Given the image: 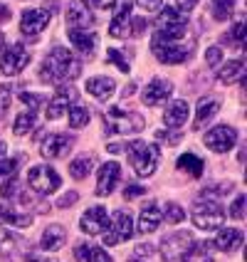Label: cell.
<instances>
[{
	"instance_id": "6da1fadb",
	"label": "cell",
	"mask_w": 247,
	"mask_h": 262,
	"mask_svg": "<svg viewBox=\"0 0 247 262\" xmlns=\"http://www.w3.org/2000/svg\"><path fill=\"white\" fill-rule=\"evenodd\" d=\"M82 74V64L72 57L67 47H52V52L40 64V79L44 84H59V82H72Z\"/></svg>"
},
{
	"instance_id": "7a4b0ae2",
	"label": "cell",
	"mask_w": 247,
	"mask_h": 262,
	"mask_svg": "<svg viewBox=\"0 0 247 262\" xmlns=\"http://www.w3.org/2000/svg\"><path fill=\"white\" fill-rule=\"evenodd\" d=\"M188 32V20L186 15H181L175 8H163L156 20V32L151 45H166V42H178L183 35Z\"/></svg>"
},
{
	"instance_id": "3957f363",
	"label": "cell",
	"mask_w": 247,
	"mask_h": 262,
	"mask_svg": "<svg viewBox=\"0 0 247 262\" xmlns=\"http://www.w3.org/2000/svg\"><path fill=\"white\" fill-rule=\"evenodd\" d=\"M126 154H129V163L133 166V171L146 178V176L156 173V166H159L161 151L156 144H146V141H129L126 146Z\"/></svg>"
},
{
	"instance_id": "277c9868",
	"label": "cell",
	"mask_w": 247,
	"mask_h": 262,
	"mask_svg": "<svg viewBox=\"0 0 247 262\" xmlns=\"http://www.w3.org/2000/svg\"><path fill=\"white\" fill-rule=\"evenodd\" d=\"M195 237L188 230H178V233L168 235L163 243H161V257L163 262H190L193 257V250H195Z\"/></svg>"
},
{
	"instance_id": "5b68a950",
	"label": "cell",
	"mask_w": 247,
	"mask_h": 262,
	"mask_svg": "<svg viewBox=\"0 0 247 262\" xmlns=\"http://www.w3.org/2000/svg\"><path fill=\"white\" fill-rule=\"evenodd\" d=\"M225 220V210L218 201H198L193 205V223L200 230H218Z\"/></svg>"
},
{
	"instance_id": "8992f818",
	"label": "cell",
	"mask_w": 247,
	"mask_h": 262,
	"mask_svg": "<svg viewBox=\"0 0 247 262\" xmlns=\"http://www.w3.org/2000/svg\"><path fill=\"white\" fill-rule=\"evenodd\" d=\"M28 183L32 188L37 190V193H42V195H50V193H55L59 190V183H62V178L59 173L52 168V166H47V163H40V166H32L28 173Z\"/></svg>"
},
{
	"instance_id": "52a82bcc",
	"label": "cell",
	"mask_w": 247,
	"mask_h": 262,
	"mask_svg": "<svg viewBox=\"0 0 247 262\" xmlns=\"http://www.w3.org/2000/svg\"><path fill=\"white\" fill-rule=\"evenodd\" d=\"M104 245H121V243H126L131 235H133V220L126 210H117L114 213V220L109 223V228L104 230Z\"/></svg>"
},
{
	"instance_id": "ba28073f",
	"label": "cell",
	"mask_w": 247,
	"mask_h": 262,
	"mask_svg": "<svg viewBox=\"0 0 247 262\" xmlns=\"http://www.w3.org/2000/svg\"><path fill=\"white\" fill-rule=\"evenodd\" d=\"M109 131H119V134H139L144 131V117L139 112H126V109H109Z\"/></svg>"
},
{
	"instance_id": "9c48e42d",
	"label": "cell",
	"mask_w": 247,
	"mask_h": 262,
	"mask_svg": "<svg viewBox=\"0 0 247 262\" xmlns=\"http://www.w3.org/2000/svg\"><path fill=\"white\" fill-rule=\"evenodd\" d=\"M30 62V52L23 47V45H10L5 52H3V59H0V72L5 77H15L25 70V64Z\"/></svg>"
},
{
	"instance_id": "30bf717a",
	"label": "cell",
	"mask_w": 247,
	"mask_h": 262,
	"mask_svg": "<svg viewBox=\"0 0 247 262\" xmlns=\"http://www.w3.org/2000/svg\"><path fill=\"white\" fill-rule=\"evenodd\" d=\"M203 144L210 151H215V154H225V151H230L237 144V131L233 126H215V129H210L205 134Z\"/></svg>"
},
{
	"instance_id": "8fae6325",
	"label": "cell",
	"mask_w": 247,
	"mask_h": 262,
	"mask_svg": "<svg viewBox=\"0 0 247 262\" xmlns=\"http://www.w3.org/2000/svg\"><path fill=\"white\" fill-rule=\"evenodd\" d=\"M79 102V94H77V89L74 87H62L52 97V102L47 104V119L50 121H55V119H62L67 114V109L72 106V104Z\"/></svg>"
},
{
	"instance_id": "7c38bea8",
	"label": "cell",
	"mask_w": 247,
	"mask_h": 262,
	"mask_svg": "<svg viewBox=\"0 0 247 262\" xmlns=\"http://www.w3.org/2000/svg\"><path fill=\"white\" fill-rule=\"evenodd\" d=\"M72 144H74V139L70 134H52V136H47L42 144H40V154L50 161L62 159V156H67L72 151Z\"/></svg>"
},
{
	"instance_id": "4fadbf2b",
	"label": "cell",
	"mask_w": 247,
	"mask_h": 262,
	"mask_svg": "<svg viewBox=\"0 0 247 262\" xmlns=\"http://www.w3.org/2000/svg\"><path fill=\"white\" fill-rule=\"evenodd\" d=\"M79 228L82 233L87 235H99L109 228V215H106V208L102 205H92L89 210H84V215L79 220Z\"/></svg>"
},
{
	"instance_id": "5bb4252c",
	"label": "cell",
	"mask_w": 247,
	"mask_h": 262,
	"mask_svg": "<svg viewBox=\"0 0 247 262\" xmlns=\"http://www.w3.org/2000/svg\"><path fill=\"white\" fill-rule=\"evenodd\" d=\"M151 52L163 64H181V62L188 59L190 47L188 45H178V42H166V45H151Z\"/></svg>"
},
{
	"instance_id": "9a60e30c",
	"label": "cell",
	"mask_w": 247,
	"mask_h": 262,
	"mask_svg": "<svg viewBox=\"0 0 247 262\" xmlns=\"http://www.w3.org/2000/svg\"><path fill=\"white\" fill-rule=\"evenodd\" d=\"M119 178H121V166L114 163V161H106L99 166V176H97V195H109L111 190L117 188Z\"/></svg>"
},
{
	"instance_id": "2e32d148",
	"label": "cell",
	"mask_w": 247,
	"mask_h": 262,
	"mask_svg": "<svg viewBox=\"0 0 247 262\" xmlns=\"http://www.w3.org/2000/svg\"><path fill=\"white\" fill-rule=\"evenodd\" d=\"M47 23H50V10H44V8L25 10L23 17H20V32L28 35V37H35V35H40L47 28Z\"/></svg>"
},
{
	"instance_id": "e0dca14e",
	"label": "cell",
	"mask_w": 247,
	"mask_h": 262,
	"mask_svg": "<svg viewBox=\"0 0 247 262\" xmlns=\"http://www.w3.org/2000/svg\"><path fill=\"white\" fill-rule=\"evenodd\" d=\"M67 23H70L74 30H92L94 15H92V10H89L84 3L74 0V3L67 5Z\"/></svg>"
},
{
	"instance_id": "ac0fdd59",
	"label": "cell",
	"mask_w": 247,
	"mask_h": 262,
	"mask_svg": "<svg viewBox=\"0 0 247 262\" xmlns=\"http://www.w3.org/2000/svg\"><path fill=\"white\" fill-rule=\"evenodd\" d=\"M171 92H173V84H171L168 79H153L151 84H146L141 99H144V104H148V106H156V104L166 102V99L171 97Z\"/></svg>"
},
{
	"instance_id": "d6986e66",
	"label": "cell",
	"mask_w": 247,
	"mask_h": 262,
	"mask_svg": "<svg viewBox=\"0 0 247 262\" xmlns=\"http://www.w3.org/2000/svg\"><path fill=\"white\" fill-rule=\"evenodd\" d=\"M186 119H188V104L183 102V99H175L166 106V114H163V124L168 126V129L178 131L183 124H186Z\"/></svg>"
},
{
	"instance_id": "ffe728a7",
	"label": "cell",
	"mask_w": 247,
	"mask_h": 262,
	"mask_svg": "<svg viewBox=\"0 0 247 262\" xmlns=\"http://www.w3.org/2000/svg\"><path fill=\"white\" fill-rule=\"evenodd\" d=\"M131 8H133V3H131V0H126V3H121V5H119L117 15H114V20H111V28H109V35H111V37H126V35H129Z\"/></svg>"
},
{
	"instance_id": "44dd1931",
	"label": "cell",
	"mask_w": 247,
	"mask_h": 262,
	"mask_svg": "<svg viewBox=\"0 0 247 262\" xmlns=\"http://www.w3.org/2000/svg\"><path fill=\"white\" fill-rule=\"evenodd\" d=\"M70 40H72V45L77 47V52H82V55H92L94 52V47H97V42H99V37H97V32L94 30H74L70 28Z\"/></svg>"
},
{
	"instance_id": "7402d4cb",
	"label": "cell",
	"mask_w": 247,
	"mask_h": 262,
	"mask_svg": "<svg viewBox=\"0 0 247 262\" xmlns=\"http://www.w3.org/2000/svg\"><path fill=\"white\" fill-rule=\"evenodd\" d=\"M87 92L99 102H109L111 94L117 92V84H114L111 77H92L87 82Z\"/></svg>"
},
{
	"instance_id": "603a6c76",
	"label": "cell",
	"mask_w": 247,
	"mask_h": 262,
	"mask_svg": "<svg viewBox=\"0 0 247 262\" xmlns=\"http://www.w3.org/2000/svg\"><path fill=\"white\" fill-rule=\"evenodd\" d=\"M242 240H245V235L240 233V230H235V228H225V230H220L218 237L213 240V248L220 250V252H233L242 245Z\"/></svg>"
},
{
	"instance_id": "cb8c5ba5",
	"label": "cell",
	"mask_w": 247,
	"mask_h": 262,
	"mask_svg": "<svg viewBox=\"0 0 247 262\" xmlns=\"http://www.w3.org/2000/svg\"><path fill=\"white\" fill-rule=\"evenodd\" d=\"M161 220H163V213L159 210V205H153V203H148L141 210V215H139V233H153V230H159V225H161Z\"/></svg>"
},
{
	"instance_id": "d4e9b609",
	"label": "cell",
	"mask_w": 247,
	"mask_h": 262,
	"mask_svg": "<svg viewBox=\"0 0 247 262\" xmlns=\"http://www.w3.org/2000/svg\"><path fill=\"white\" fill-rule=\"evenodd\" d=\"M220 112V99H215V97H208V99H203V102L198 104V109H195V131L203 129V126H208L210 121H213V117Z\"/></svg>"
},
{
	"instance_id": "484cf974",
	"label": "cell",
	"mask_w": 247,
	"mask_h": 262,
	"mask_svg": "<svg viewBox=\"0 0 247 262\" xmlns=\"http://www.w3.org/2000/svg\"><path fill=\"white\" fill-rule=\"evenodd\" d=\"M64 243H67V230H64L62 225H50L42 233V237H40V248H42L44 252H55V250H59Z\"/></svg>"
},
{
	"instance_id": "4316f807",
	"label": "cell",
	"mask_w": 247,
	"mask_h": 262,
	"mask_svg": "<svg viewBox=\"0 0 247 262\" xmlns=\"http://www.w3.org/2000/svg\"><path fill=\"white\" fill-rule=\"evenodd\" d=\"M20 248H23V240H20V237H15L13 233H8V230H3V228H0V257H3L5 262L17 260Z\"/></svg>"
},
{
	"instance_id": "83f0119b",
	"label": "cell",
	"mask_w": 247,
	"mask_h": 262,
	"mask_svg": "<svg viewBox=\"0 0 247 262\" xmlns=\"http://www.w3.org/2000/svg\"><path fill=\"white\" fill-rule=\"evenodd\" d=\"M0 223H10L15 228H30L32 225V215L30 213H20L10 205H0Z\"/></svg>"
},
{
	"instance_id": "f1b7e54d",
	"label": "cell",
	"mask_w": 247,
	"mask_h": 262,
	"mask_svg": "<svg viewBox=\"0 0 247 262\" xmlns=\"http://www.w3.org/2000/svg\"><path fill=\"white\" fill-rule=\"evenodd\" d=\"M242 72H245V62L242 59H230L218 70V79L222 84H233L237 77H242Z\"/></svg>"
},
{
	"instance_id": "f546056e",
	"label": "cell",
	"mask_w": 247,
	"mask_h": 262,
	"mask_svg": "<svg viewBox=\"0 0 247 262\" xmlns=\"http://www.w3.org/2000/svg\"><path fill=\"white\" fill-rule=\"evenodd\" d=\"M175 166H178V171H186V173L193 176V178H200V176H203V159H200V156L183 154L181 159L175 161Z\"/></svg>"
},
{
	"instance_id": "4dcf8cb0",
	"label": "cell",
	"mask_w": 247,
	"mask_h": 262,
	"mask_svg": "<svg viewBox=\"0 0 247 262\" xmlns=\"http://www.w3.org/2000/svg\"><path fill=\"white\" fill-rule=\"evenodd\" d=\"M67 112H70V126H72V129H84V126L89 124V112L82 102L72 104Z\"/></svg>"
},
{
	"instance_id": "1f68e13d",
	"label": "cell",
	"mask_w": 247,
	"mask_h": 262,
	"mask_svg": "<svg viewBox=\"0 0 247 262\" xmlns=\"http://www.w3.org/2000/svg\"><path fill=\"white\" fill-rule=\"evenodd\" d=\"M92 168H94V163H92V159H89V156H79V159H74L72 163H70V173H72L74 181L87 178Z\"/></svg>"
},
{
	"instance_id": "d6a6232c",
	"label": "cell",
	"mask_w": 247,
	"mask_h": 262,
	"mask_svg": "<svg viewBox=\"0 0 247 262\" xmlns=\"http://www.w3.org/2000/svg\"><path fill=\"white\" fill-rule=\"evenodd\" d=\"M35 121H37L35 112H23V114H17V119H15V126H13V134H15V136H25V134L35 126Z\"/></svg>"
},
{
	"instance_id": "836d02e7",
	"label": "cell",
	"mask_w": 247,
	"mask_h": 262,
	"mask_svg": "<svg viewBox=\"0 0 247 262\" xmlns=\"http://www.w3.org/2000/svg\"><path fill=\"white\" fill-rule=\"evenodd\" d=\"M235 10V0H213V15H215V20L220 23H225Z\"/></svg>"
},
{
	"instance_id": "e575fe53",
	"label": "cell",
	"mask_w": 247,
	"mask_h": 262,
	"mask_svg": "<svg viewBox=\"0 0 247 262\" xmlns=\"http://www.w3.org/2000/svg\"><path fill=\"white\" fill-rule=\"evenodd\" d=\"M20 193H23V188H20V183H17V178L13 176H8V181L0 186V198H5V201H10V198H20Z\"/></svg>"
},
{
	"instance_id": "d590c367",
	"label": "cell",
	"mask_w": 247,
	"mask_h": 262,
	"mask_svg": "<svg viewBox=\"0 0 247 262\" xmlns=\"http://www.w3.org/2000/svg\"><path fill=\"white\" fill-rule=\"evenodd\" d=\"M84 262H114V260H111V255H109L104 248H89V245H87Z\"/></svg>"
},
{
	"instance_id": "8d00e7d4",
	"label": "cell",
	"mask_w": 247,
	"mask_h": 262,
	"mask_svg": "<svg viewBox=\"0 0 247 262\" xmlns=\"http://www.w3.org/2000/svg\"><path fill=\"white\" fill-rule=\"evenodd\" d=\"M20 99L30 106V112H37V109L44 106V102H47L42 94H30V92H23V94H20Z\"/></svg>"
},
{
	"instance_id": "74e56055",
	"label": "cell",
	"mask_w": 247,
	"mask_h": 262,
	"mask_svg": "<svg viewBox=\"0 0 247 262\" xmlns=\"http://www.w3.org/2000/svg\"><path fill=\"white\" fill-rule=\"evenodd\" d=\"M20 161H25V156H15L10 161H0V178H5V176H13L17 171V166H20Z\"/></svg>"
},
{
	"instance_id": "f35d334b",
	"label": "cell",
	"mask_w": 247,
	"mask_h": 262,
	"mask_svg": "<svg viewBox=\"0 0 247 262\" xmlns=\"http://www.w3.org/2000/svg\"><path fill=\"white\" fill-rule=\"evenodd\" d=\"M106 59H109L114 67H119L124 74H129V62L124 59V55H121L119 50H109V52H106Z\"/></svg>"
},
{
	"instance_id": "ab89813d",
	"label": "cell",
	"mask_w": 247,
	"mask_h": 262,
	"mask_svg": "<svg viewBox=\"0 0 247 262\" xmlns=\"http://www.w3.org/2000/svg\"><path fill=\"white\" fill-rule=\"evenodd\" d=\"M183 218H186V210L181 205H175V203L166 205V220L168 223H183Z\"/></svg>"
},
{
	"instance_id": "60d3db41",
	"label": "cell",
	"mask_w": 247,
	"mask_h": 262,
	"mask_svg": "<svg viewBox=\"0 0 247 262\" xmlns=\"http://www.w3.org/2000/svg\"><path fill=\"white\" fill-rule=\"evenodd\" d=\"M233 37H235V45H233V47H242V45H245V17H240V20L235 23Z\"/></svg>"
},
{
	"instance_id": "b9f144b4",
	"label": "cell",
	"mask_w": 247,
	"mask_h": 262,
	"mask_svg": "<svg viewBox=\"0 0 247 262\" xmlns=\"http://www.w3.org/2000/svg\"><path fill=\"white\" fill-rule=\"evenodd\" d=\"M230 215H233L235 220H242V218H245V193H240V195L235 198L233 208H230Z\"/></svg>"
},
{
	"instance_id": "7bdbcfd3",
	"label": "cell",
	"mask_w": 247,
	"mask_h": 262,
	"mask_svg": "<svg viewBox=\"0 0 247 262\" xmlns=\"http://www.w3.org/2000/svg\"><path fill=\"white\" fill-rule=\"evenodd\" d=\"M205 59H208V64H210V67H218L220 62H222V50H220V47H208Z\"/></svg>"
},
{
	"instance_id": "ee69618b",
	"label": "cell",
	"mask_w": 247,
	"mask_h": 262,
	"mask_svg": "<svg viewBox=\"0 0 247 262\" xmlns=\"http://www.w3.org/2000/svg\"><path fill=\"white\" fill-rule=\"evenodd\" d=\"M87 8H97V10H109L117 5V0H84Z\"/></svg>"
},
{
	"instance_id": "f6af8a7d",
	"label": "cell",
	"mask_w": 247,
	"mask_h": 262,
	"mask_svg": "<svg viewBox=\"0 0 247 262\" xmlns=\"http://www.w3.org/2000/svg\"><path fill=\"white\" fill-rule=\"evenodd\" d=\"M144 30H146V20H144V17H131V25H129L131 35H144Z\"/></svg>"
},
{
	"instance_id": "bcb514c9",
	"label": "cell",
	"mask_w": 247,
	"mask_h": 262,
	"mask_svg": "<svg viewBox=\"0 0 247 262\" xmlns=\"http://www.w3.org/2000/svg\"><path fill=\"white\" fill-rule=\"evenodd\" d=\"M156 139L159 141H168V146H175L181 141V134H168V131H156Z\"/></svg>"
},
{
	"instance_id": "7dc6e473",
	"label": "cell",
	"mask_w": 247,
	"mask_h": 262,
	"mask_svg": "<svg viewBox=\"0 0 247 262\" xmlns=\"http://www.w3.org/2000/svg\"><path fill=\"white\" fill-rule=\"evenodd\" d=\"M8 104H10V94H8V89L0 84V119H3V114L8 112Z\"/></svg>"
},
{
	"instance_id": "c3c4849f",
	"label": "cell",
	"mask_w": 247,
	"mask_h": 262,
	"mask_svg": "<svg viewBox=\"0 0 247 262\" xmlns=\"http://www.w3.org/2000/svg\"><path fill=\"white\" fill-rule=\"evenodd\" d=\"M144 193H146L144 186H129V188L124 190V198L131 201V198H139V195H144Z\"/></svg>"
},
{
	"instance_id": "681fc988",
	"label": "cell",
	"mask_w": 247,
	"mask_h": 262,
	"mask_svg": "<svg viewBox=\"0 0 247 262\" xmlns=\"http://www.w3.org/2000/svg\"><path fill=\"white\" fill-rule=\"evenodd\" d=\"M233 190V183H222V186H210V188H205L203 193H218V195H225V193H230Z\"/></svg>"
},
{
	"instance_id": "f907efd6",
	"label": "cell",
	"mask_w": 247,
	"mask_h": 262,
	"mask_svg": "<svg viewBox=\"0 0 247 262\" xmlns=\"http://www.w3.org/2000/svg\"><path fill=\"white\" fill-rule=\"evenodd\" d=\"M175 10H183V13H188V10H193L195 5H198V0H175Z\"/></svg>"
},
{
	"instance_id": "816d5d0a",
	"label": "cell",
	"mask_w": 247,
	"mask_h": 262,
	"mask_svg": "<svg viewBox=\"0 0 247 262\" xmlns=\"http://www.w3.org/2000/svg\"><path fill=\"white\" fill-rule=\"evenodd\" d=\"M139 3L146 10H161V5H163V0H139Z\"/></svg>"
},
{
	"instance_id": "f5cc1de1",
	"label": "cell",
	"mask_w": 247,
	"mask_h": 262,
	"mask_svg": "<svg viewBox=\"0 0 247 262\" xmlns=\"http://www.w3.org/2000/svg\"><path fill=\"white\" fill-rule=\"evenodd\" d=\"M77 198H79V193H74V190H72V193H67V195L59 201V205H62V208H70V205H72Z\"/></svg>"
},
{
	"instance_id": "db71d44e",
	"label": "cell",
	"mask_w": 247,
	"mask_h": 262,
	"mask_svg": "<svg viewBox=\"0 0 247 262\" xmlns=\"http://www.w3.org/2000/svg\"><path fill=\"white\" fill-rule=\"evenodd\" d=\"M0 20H3V23H5V20H10V8H8V5H3V3H0Z\"/></svg>"
},
{
	"instance_id": "11a10c76",
	"label": "cell",
	"mask_w": 247,
	"mask_h": 262,
	"mask_svg": "<svg viewBox=\"0 0 247 262\" xmlns=\"http://www.w3.org/2000/svg\"><path fill=\"white\" fill-rule=\"evenodd\" d=\"M148 252H153V248H148V245H141V248H136V255H148Z\"/></svg>"
},
{
	"instance_id": "9f6ffc18",
	"label": "cell",
	"mask_w": 247,
	"mask_h": 262,
	"mask_svg": "<svg viewBox=\"0 0 247 262\" xmlns=\"http://www.w3.org/2000/svg\"><path fill=\"white\" fill-rule=\"evenodd\" d=\"M106 148H109V154H117V151H121V144H109Z\"/></svg>"
},
{
	"instance_id": "6f0895ef",
	"label": "cell",
	"mask_w": 247,
	"mask_h": 262,
	"mask_svg": "<svg viewBox=\"0 0 247 262\" xmlns=\"http://www.w3.org/2000/svg\"><path fill=\"white\" fill-rule=\"evenodd\" d=\"M5 154H8V146H5L3 141H0V161L5 159Z\"/></svg>"
},
{
	"instance_id": "680465c9",
	"label": "cell",
	"mask_w": 247,
	"mask_h": 262,
	"mask_svg": "<svg viewBox=\"0 0 247 262\" xmlns=\"http://www.w3.org/2000/svg\"><path fill=\"white\" fill-rule=\"evenodd\" d=\"M28 262H50V260H42V257H40V260H37V257H28Z\"/></svg>"
},
{
	"instance_id": "91938a15",
	"label": "cell",
	"mask_w": 247,
	"mask_h": 262,
	"mask_svg": "<svg viewBox=\"0 0 247 262\" xmlns=\"http://www.w3.org/2000/svg\"><path fill=\"white\" fill-rule=\"evenodd\" d=\"M3 45H5V35L0 32V50H3Z\"/></svg>"
},
{
	"instance_id": "94428289",
	"label": "cell",
	"mask_w": 247,
	"mask_h": 262,
	"mask_svg": "<svg viewBox=\"0 0 247 262\" xmlns=\"http://www.w3.org/2000/svg\"><path fill=\"white\" fill-rule=\"evenodd\" d=\"M129 262H144V260H136V257H131V260Z\"/></svg>"
}]
</instances>
